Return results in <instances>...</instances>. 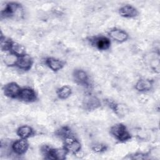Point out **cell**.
Wrapping results in <instances>:
<instances>
[{
    "label": "cell",
    "mask_w": 160,
    "mask_h": 160,
    "mask_svg": "<svg viewBox=\"0 0 160 160\" xmlns=\"http://www.w3.org/2000/svg\"><path fill=\"white\" fill-rule=\"evenodd\" d=\"M25 12L21 4L11 1L5 2L3 7H1V19H21L24 18Z\"/></svg>",
    "instance_id": "cell-1"
},
{
    "label": "cell",
    "mask_w": 160,
    "mask_h": 160,
    "mask_svg": "<svg viewBox=\"0 0 160 160\" xmlns=\"http://www.w3.org/2000/svg\"><path fill=\"white\" fill-rule=\"evenodd\" d=\"M109 134L117 141L123 143L132 138V134L123 123H116L109 129Z\"/></svg>",
    "instance_id": "cell-2"
},
{
    "label": "cell",
    "mask_w": 160,
    "mask_h": 160,
    "mask_svg": "<svg viewBox=\"0 0 160 160\" xmlns=\"http://www.w3.org/2000/svg\"><path fill=\"white\" fill-rule=\"evenodd\" d=\"M89 44L94 48L99 51H107L111 46V39L104 35H94L87 38Z\"/></svg>",
    "instance_id": "cell-3"
},
{
    "label": "cell",
    "mask_w": 160,
    "mask_h": 160,
    "mask_svg": "<svg viewBox=\"0 0 160 160\" xmlns=\"http://www.w3.org/2000/svg\"><path fill=\"white\" fill-rule=\"evenodd\" d=\"M81 104L84 110L86 111H92L101 107V102L96 96L88 92L84 95Z\"/></svg>",
    "instance_id": "cell-4"
},
{
    "label": "cell",
    "mask_w": 160,
    "mask_h": 160,
    "mask_svg": "<svg viewBox=\"0 0 160 160\" xmlns=\"http://www.w3.org/2000/svg\"><path fill=\"white\" fill-rule=\"evenodd\" d=\"M63 144V147L68 151L72 155L82 149V145L80 141L75 136L74 134L68 136L61 140Z\"/></svg>",
    "instance_id": "cell-5"
},
{
    "label": "cell",
    "mask_w": 160,
    "mask_h": 160,
    "mask_svg": "<svg viewBox=\"0 0 160 160\" xmlns=\"http://www.w3.org/2000/svg\"><path fill=\"white\" fill-rule=\"evenodd\" d=\"M72 78L74 82L81 86L90 88L92 84L90 81V77L88 73L84 69L77 68L73 70L72 72Z\"/></svg>",
    "instance_id": "cell-6"
},
{
    "label": "cell",
    "mask_w": 160,
    "mask_h": 160,
    "mask_svg": "<svg viewBox=\"0 0 160 160\" xmlns=\"http://www.w3.org/2000/svg\"><path fill=\"white\" fill-rule=\"evenodd\" d=\"M106 104L113 111L119 118H122L128 115L129 112V107L124 103L118 102L110 99L105 100Z\"/></svg>",
    "instance_id": "cell-7"
},
{
    "label": "cell",
    "mask_w": 160,
    "mask_h": 160,
    "mask_svg": "<svg viewBox=\"0 0 160 160\" xmlns=\"http://www.w3.org/2000/svg\"><path fill=\"white\" fill-rule=\"evenodd\" d=\"M29 148V143L27 139L19 138L12 141L11 144L12 154L17 156L25 155Z\"/></svg>",
    "instance_id": "cell-8"
},
{
    "label": "cell",
    "mask_w": 160,
    "mask_h": 160,
    "mask_svg": "<svg viewBox=\"0 0 160 160\" xmlns=\"http://www.w3.org/2000/svg\"><path fill=\"white\" fill-rule=\"evenodd\" d=\"M21 88H22L18 82L11 81L3 86L2 91L4 95L8 98L18 99Z\"/></svg>",
    "instance_id": "cell-9"
},
{
    "label": "cell",
    "mask_w": 160,
    "mask_h": 160,
    "mask_svg": "<svg viewBox=\"0 0 160 160\" xmlns=\"http://www.w3.org/2000/svg\"><path fill=\"white\" fill-rule=\"evenodd\" d=\"M108 37L116 42L123 43L128 41L129 38V34L122 29L118 28H113L109 29L108 32Z\"/></svg>",
    "instance_id": "cell-10"
},
{
    "label": "cell",
    "mask_w": 160,
    "mask_h": 160,
    "mask_svg": "<svg viewBox=\"0 0 160 160\" xmlns=\"http://www.w3.org/2000/svg\"><path fill=\"white\" fill-rule=\"evenodd\" d=\"M18 99L23 102L32 103L38 100V94L33 88L29 86L24 87L21 88Z\"/></svg>",
    "instance_id": "cell-11"
},
{
    "label": "cell",
    "mask_w": 160,
    "mask_h": 160,
    "mask_svg": "<svg viewBox=\"0 0 160 160\" xmlns=\"http://www.w3.org/2000/svg\"><path fill=\"white\" fill-rule=\"evenodd\" d=\"M154 86V81L149 78H140L135 84L134 89L141 93H146L151 91Z\"/></svg>",
    "instance_id": "cell-12"
},
{
    "label": "cell",
    "mask_w": 160,
    "mask_h": 160,
    "mask_svg": "<svg viewBox=\"0 0 160 160\" xmlns=\"http://www.w3.org/2000/svg\"><path fill=\"white\" fill-rule=\"evenodd\" d=\"M44 64L50 70L56 72L64 68L66 61L54 57H47L44 59Z\"/></svg>",
    "instance_id": "cell-13"
},
{
    "label": "cell",
    "mask_w": 160,
    "mask_h": 160,
    "mask_svg": "<svg viewBox=\"0 0 160 160\" xmlns=\"http://www.w3.org/2000/svg\"><path fill=\"white\" fill-rule=\"evenodd\" d=\"M34 64L32 57L29 54H25L18 58V60L16 67L19 70L28 71L30 70Z\"/></svg>",
    "instance_id": "cell-14"
},
{
    "label": "cell",
    "mask_w": 160,
    "mask_h": 160,
    "mask_svg": "<svg viewBox=\"0 0 160 160\" xmlns=\"http://www.w3.org/2000/svg\"><path fill=\"white\" fill-rule=\"evenodd\" d=\"M119 14L124 18H135L138 16L139 12L138 9L131 4H124L118 9Z\"/></svg>",
    "instance_id": "cell-15"
},
{
    "label": "cell",
    "mask_w": 160,
    "mask_h": 160,
    "mask_svg": "<svg viewBox=\"0 0 160 160\" xmlns=\"http://www.w3.org/2000/svg\"><path fill=\"white\" fill-rule=\"evenodd\" d=\"M34 133V129L31 126L27 124H24L19 126L16 131V134L19 138L25 139H28L31 137L33 136Z\"/></svg>",
    "instance_id": "cell-16"
},
{
    "label": "cell",
    "mask_w": 160,
    "mask_h": 160,
    "mask_svg": "<svg viewBox=\"0 0 160 160\" xmlns=\"http://www.w3.org/2000/svg\"><path fill=\"white\" fill-rule=\"evenodd\" d=\"M72 94V88L68 85H63L58 88L56 91V96L61 100H66L70 98Z\"/></svg>",
    "instance_id": "cell-17"
},
{
    "label": "cell",
    "mask_w": 160,
    "mask_h": 160,
    "mask_svg": "<svg viewBox=\"0 0 160 160\" xmlns=\"http://www.w3.org/2000/svg\"><path fill=\"white\" fill-rule=\"evenodd\" d=\"M2 58L5 66L9 68H13L16 67L19 57L9 51L6 52V54H4Z\"/></svg>",
    "instance_id": "cell-18"
},
{
    "label": "cell",
    "mask_w": 160,
    "mask_h": 160,
    "mask_svg": "<svg viewBox=\"0 0 160 160\" xmlns=\"http://www.w3.org/2000/svg\"><path fill=\"white\" fill-rule=\"evenodd\" d=\"M9 52L15 54L18 57H20L26 54V50L25 46L22 44L14 41H12V44L11 46Z\"/></svg>",
    "instance_id": "cell-19"
},
{
    "label": "cell",
    "mask_w": 160,
    "mask_h": 160,
    "mask_svg": "<svg viewBox=\"0 0 160 160\" xmlns=\"http://www.w3.org/2000/svg\"><path fill=\"white\" fill-rule=\"evenodd\" d=\"M12 40L9 38L5 36L2 34V31H1V38H0V46L1 50L2 52H9L10 51L11 46L12 42Z\"/></svg>",
    "instance_id": "cell-20"
},
{
    "label": "cell",
    "mask_w": 160,
    "mask_h": 160,
    "mask_svg": "<svg viewBox=\"0 0 160 160\" xmlns=\"http://www.w3.org/2000/svg\"><path fill=\"white\" fill-rule=\"evenodd\" d=\"M91 149L96 154H101L105 152L108 150V146L104 142H97L91 145Z\"/></svg>",
    "instance_id": "cell-21"
},
{
    "label": "cell",
    "mask_w": 160,
    "mask_h": 160,
    "mask_svg": "<svg viewBox=\"0 0 160 160\" xmlns=\"http://www.w3.org/2000/svg\"><path fill=\"white\" fill-rule=\"evenodd\" d=\"M74 156L76 158H78V159H82L84 157V156H85V153H84V152L81 149L80 151H79L76 154H74Z\"/></svg>",
    "instance_id": "cell-22"
}]
</instances>
